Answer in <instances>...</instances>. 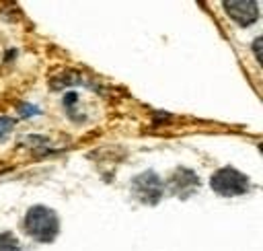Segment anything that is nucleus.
Instances as JSON below:
<instances>
[{
    "mask_svg": "<svg viewBox=\"0 0 263 251\" xmlns=\"http://www.w3.org/2000/svg\"><path fill=\"white\" fill-rule=\"evenodd\" d=\"M25 232L37 243H51L60 232V218L47 206H31L23 220Z\"/></svg>",
    "mask_w": 263,
    "mask_h": 251,
    "instance_id": "obj_1",
    "label": "nucleus"
},
{
    "mask_svg": "<svg viewBox=\"0 0 263 251\" xmlns=\"http://www.w3.org/2000/svg\"><path fill=\"white\" fill-rule=\"evenodd\" d=\"M210 187H212L214 193H218L222 198H236V195H245L251 189V181L238 169H234V167H222V169H218V171L212 173Z\"/></svg>",
    "mask_w": 263,
    "mask_h": 251,
    "instance_id": "obj_2",
    "label": "nucleus"
},
{
    "mask_svg": "<svg viewBox=\"0 0 263 251\" xmlns=\"http://www.w3.org/2000/svg\"><path fill=\"white\" fill-rule=\"evenodd\" d=\"M129 191L134 193V198L146 206H154L160 202L162 193H164V181L160 179L158 173L154 171H144L140 175H136L129 183Z\"/></svg>",
    "mask_w": 263,
    "mask_h": 251,
    "instance_id": "obj_3",
    "label": "nucleus"
},
{
    "mask_svg": "<svg viewBox=\"0 0 263 251\" xmlns=\"http://www.w3.org/2000/svg\"><path fill=\"white\" fill-rule=\"evenodd\" d=\"M164 187H168V191L175 193L177 198H189L199 189V177L195 171H191L187 167H177L168 175Z\"/></svg>",
    "mask_w": 263,
    "mask_h": 251,
    "instance_id": "obj_4",
    "label": "nucleus"
},
{
    "mask_svg": "<svg viewBox=\"0 0 263 251\" xmlns=\"http://www.w3.org/2000/svg\"><path fill=\"white\" fill-rule=\"evenodd\" d=\"M226 14L240 27H251L259 19V4L253 0H230L222 4Z\"/></svg>",
    "mask_w": 263,
    "mask_h": 251,
    "instance_id": "obj_5",
    "label": "nucleus"
},
{
    "mask_svg": "<svg viewBox=\"0 0 263 251\" xmlns=\"http://www.w3.org/2000/svg\"><path fill=\"white\" fill-rule=\"evenodd\" d=\"M80 80V74L74 72V70H68V72H62L60 76H53L49 80V86L51 88H62V86H70V84H76Z\"/></svg>",
    "mask_w": 263,
    "mask_h": 251,
    "instance_id": "obj_6",
    "label": "nucleus"
},
{
    "mask_svg": "<svg viewBox=\"0 0 263 251\" xmlns=\"http://www.w3.org/2000/svg\"><path fill=\"white\" fill-rule=\"evenodd\" d=\"M0 251H21L18 239L12 232H0Z\"/></svg>",
    "mask_w": 263,
    "mask_h": 251,
    "instance_id": "obj_7",
    "label": "nucleus"
},
{
    "mask_svg": "<svg viewBox=\"0 0 263 251\" xmlns=\"http://www.w3.org/2000/svg\"><path fill=\"white\" fill-rule=\"evenodd\" d=\"M14 128V119L12 117H6V115H0V140H4Z\"/></svg>",
    "mask_w": 263,
    "mask_h": 251,
    "instance_id": "obj_8",
    "label": "nucleus"
},
{
    "mask_svg": "<svg viewBox=\"0 0 263 251\" xmlns=\"http://www.w3.org/2000/svg\"><path fill=\"white\" fill-rule=\"evenodd\" d=\"M261 41H263V39H261V37H257V39L253 41V45H251V47H253V53H255L257 64H261V62H263V60H261Z\"/></svg>",
    "mask_w": 263,
    "mask_h": 251,
    "instance_id": "obj_9",
    "label": "nucleus"
}]
</instances>
